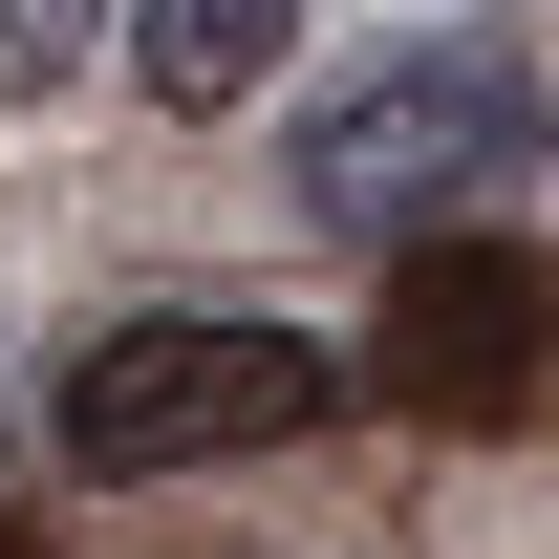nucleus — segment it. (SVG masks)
I'll use <instances>...</instances> for the list:
<instances>
[{"mask_svg":"<svg viewBox=\"0 0 559 559\" xmlns=\"http://www.w3.org/2000/svg\"><path fill=\"white\" fill-rule=\"evenodd\" d=\"M108 22H130L151 108H237V86L280 66V22H301V0H108Z\"/></svg>","mask_w":559,"mask_h":559,"instance_id":"nucleus-4","label":"nucleus"},{"mask_svg":"<svg viewBox=\"0 0 559 559\" xmlns=\"http://www.w3.org/2000/svg\"><path fill=\"white\" fill-rule=\"evenodd\" d=\"M516 173H538V66L516 44H388L301 130V215L323 237H430V215L516 194Z\"/></svg>","mask_w":559,"mask_h":559,"instance_id":"nucleus-1","label":"nucleus"},{"mask_svg":"<svg viewBox=\"0 0 559 559\" xmlns=\"http://www.w3.org/2000/svg\"><path fill=\"white\" fill-rule=\"evenodd\" d=\"M345 409V366L301 345V323H215V301H151L108 345L66 366V474H215V452H280V430Z\"/></svg>","mask_w":559,"mask_h":559,"instance_id":"nucleus-2","label":"nucleus"},{"mask_svg":"<svg viewBox=\"0 0 559 559\" xmlns=\"http://www.w3.org/2000/svg\"><path fill=\"white\" fill-rule=\"evenodd\" d=\"M516 345H538V259H495V237H474V259L409 280V388H430V409H495Z\"/></svg>","mask_w":559,"mask_h":559,"instance_id":"nucleus-3","label":"nucleus"},{"mask_svg":"<svg viewBox=\"0 0 559 559\" xmlns=\"http://www.w3.org/2000/svg\"><path fill=\"white\" fill-rule=\"evenodd\" d=\"M86 44H108V0H0V108H44Z\"/></svg>","mask_w":559,"mask_h":559,"instance_id":"nucleus-5","label":"nucleus"}]
</instances>
